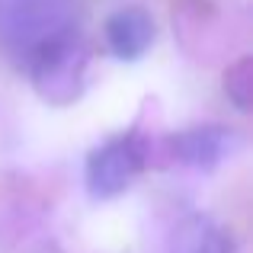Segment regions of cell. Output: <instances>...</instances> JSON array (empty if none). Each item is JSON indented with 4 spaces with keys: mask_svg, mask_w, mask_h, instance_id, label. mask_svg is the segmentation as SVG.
<instances>
[{
    "mask_svg": "<svg viewBox=\"0 0 253 253\" xmlns=\"http://www.w3.org/2000/svg\"><path fill=\"white\" fill-rule=\"evenodd\" d=\"M237 138L231 135V128H221V125H196V128L179 131L170 141L173 157L186 167L196 170H211L224 161V157L234 151Z\"/></svg>",
    "mask_w": 253,
    "mask_h": 253,
    "instance_id": "277c9868",
    "label": "cell"
},
{
    "mask_svg": "<svg viewBox=\"0 0 253 253\" xmlns=\"http://www.w3.org/2000/svg\"><path fill=\"white\" fill-rule=\"evenodd\" d=\"M106 45L122 61H138L154 45V19L141 6H125L106 19Z\"/></svg>",
    "mask_w": 253,
    "mask_h": 253,
    "instance_id": "5b68a950",
    "label": "cell"
},
{
    "mask_svg": "<svg viewBox=\"0 0 253 253\" xmlns=\"http://www.w3.org/2000/svg\"><path fill=\"white\" fill-rule=\"evenodd\" d=\"M224 90H228V96L234 99L237 109H250V58L237 61L234 68L228 71V77H224Z\"/></svg>",
    "mask_w": 253,
    "mask_h": 253,
    "instance_id": "52a82bcc",
    "label": "cell"
},
{
    "mask_svg": "<svg viewBox=\"0 0 253 253\" xmlns=\"http://www.w3.org/2000/svg\"><path fill=\"white\" fill-rule=\"evenodd\" d=\"M74 36L77 0H0V51L26 71Z\"/></svg>",
    "mask_w": 253,
    "mask_h": 253,
    "instance_id": "6da1fadb",
    "label": "cell"
},
{
    "mask_svg": "<svg viewBox=\"0 0 253 253\" xmlns=\"http://www.w3.org/2000/svg\"><path fill=\"white\" fill-rule=\"evenodd\" d=\"M170 253H237L231 234L209 215H186L170 231Z\"/></svg>",
    "mask_w": 253,
    "mask_h": 253,
    "instance_id": "8992f818",
    "label": "cell"
},
{
    "mask_svg": "<svg viewBox=\"0 0 253 253\" xmlns=\"http://www.w3.org/2000/svg\"><path fill=\"white\" fill-rule=\"evenodd\" d=\"M148 164V141L141 135H119L99 144L86 161V189L93 199H112L125 192Z\"/></svg>",
    "mask_w": 253,
    "mask_h": 253,
    "instance_id": "7a4b0ae2",
    "label": "cell"
},
{
    "mask_svg": "<svg viewBox=\"0 0 253 253\" xmlns=\"http://www.w3.org/2000/svg\"><path fill=\"white\" fill-rule=\"evenodd\" d=\"M29 74L45 103H51V106L74 103L84 90V74H86V48H84L81 36L45 51L36 64H29Z\"/></svg>",
    "mask_w": 253,
    "mask_h": 253,
    "instance_id": "3957f363",
    "label": "cell"
}]
</instances>
